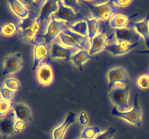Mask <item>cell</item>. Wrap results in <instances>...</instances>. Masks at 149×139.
I'll list each match as a JSON object with an SVG mask.
<instances>
[{
    "label": "cell",
    "instance_id": "6da1fadb",
    "mask_svg": "<svg viewBox=\"0 0 149 139\" xmlns=\"http://www.w3.org/2000/svg\"><path fill=\"white\" fill-rule=\"evenodd\" d=\"M109 96L115 107L121 111H130V105L129 104L130 87L129 85H116L110 91Z\"/></svg>",
    "mask_w": 149,
    "mask_h": 139
},
{
    "label": "cell",
    "instance_id": "7a4b0ae2",
    "mask_svg": "<svg viewBox=\"0 0 149 139\" xmlns=\"http://www.w3.org/2000/svg\"><path fill=\"white\" fill-rule=\"evenodd\" d=\"M138 96L136 95L134 100V105L132 109L130 111H121L116 107H113L111 110V114L116 117L122 118L130 124L134 125L137 127H140L142 125L143 111L141 106L139 105L138 99Z\"/></svg>",
    "mask_w": 149,
    "mask_h": 139
},
{
    "label": "cell",
    "instance_id": "3957f363",
    "mask_svg": "<svg viewBox=\"0 0 149 139\" xmlns=\"http://www.w3.org/2000/svg\"><path fill=\"white\" fill-rule=\"evenodd\" d=\"M66 23L63 21L58 20L52 15V19L47 27L46 33L42 36H36L33 39L32 43H45L46 45H49L55 38L59 36L61 31L65 30Z\"/></svg>",
    "mask_w": 149,
    "mask_h": 139
},
{
    "label": "cell",
    "instance_id": "277c9868",
    "mask_svg": "<svg viewBox=\"0 0 149 139\" xmlns=\"http://www.w3.org/2000/svg\"><path fill=\"white\" fill-rule=\"evenodd\" d=\"M84 3L88 6L93 17L97 20L108 21L116 14L115 13L117 10L113 1H108L98 5L91 4L87 1H84Z\"/></svg>",
    "mask_w": 149,
    "mask_h": 139
},
{
    "label": "cell",
    "instance_id": "5b68a950",
    "mask_svg": "<svg viewBox=\"0 0 149 139\" xmlns=\"http://www.w3.org/2000/svg\"><path fill=\"white\" fill-rule=\"evenodd\" d=\"M109 91L112 89L115 85H120L125 86L130 83V77L127 71L123 67H115L108 72Z\"/></svg>",
    "mask_w": 149,
    "mask_h": 139
},
{
    "label": "cell",
    "instance_id": "8992f818",
    "mask_svg": "<svg viewBox=\"0 0 149 139\" xmlns=\"http://www.w3.org/2000/svg\"><path fill=\"white\" fill-rule=\"evenodd\" d=\"M23 66H24V62L21 53L16 52V53L10 54L4 57L3 71L1 74L2 75H7L15 73Z\"/></svg>",
    "mask_w": 149,
    "mask_h": 139
},
{
    "label": "cell",
    "instance_id": "52a82bcc",
    "mask_svg": "<svg viewBox=\"0 0 149 139\" xmlns=\"http://www.w3.org/2000/svg\"><path fill=\"white\" fill-rule=\"evenodd\" d=\"M36 76L41 87L48 86L53 83V70L48 63H41L36 70Z\"/></svg>",
    "mask_w": 149,
    "mask_h": 139
},
{
    "label": "cell",
    "instance_id": "ba28073f",
    "mask_svg": "<svg viewBox=\"0 0 149 139\" xmlns=\"http://www.w3.org/2000/svg\"><path fill=\"white\" fill-rule=\"evenodd\" d=\"M115 38L114 34H111L109 37L106 36V32L103 30L100 33H97V35L91 40V46L89 50V54L90 56L96 54L106 49L108 46V42Z\"/></svg>",
    "mask_w": 149,
    "mask_h": 139
},
{
    "label": "cell",
    "instance_id": "9c48e42d",
    "mask_svg": "<svg viewBox=\"0 0 149 139\" xmlns=\"http://www.w3.org/2000/svg\"><path fill=\"white\" fill-rule=\"evenodd\" d=\"M78 49H74V48L65 47V46H61L57 42H53L51 46L50 49V59H65V60H71V56L77 53Z\"/></svg>",
    "mask_w": 149,
    "mask_h": 139
},
{
    "label": "cell",
    "instance_id": "30bf717a",
    "mask_svg": "<svg viewBox=\"0 0 149 139\" xmlns=\"http://www.w3.org/2000/svg\"><path fill=\"white\" fill-rule=\"evenodd\" d=\"M15 121L16 118L13 110L0 119V134L4 138H7L16 133L14 128Z\"/></svg>",
    "mask_w": 149,
    "mask_h": 139
},
{
    "label": "cell",
    "instance_id": "8fae6325",
    "mask_svg": "<svg viewBox=\"0 0 149 139\" xmlns=\"http://www.w3.org/2000/svg\"><path fill=\"white\" fill-rule=\"evenodd\" d=\"M113 34L115 36L116 42H127V43H137L139 41L140 35L136 32V30L131 28H121L114 29Z\"/></svg>",
    "mask_w": 149,
    "mask_h": 139
},
{
    "label": "cell",
    "instance_id": "7c38bea8",
    "mask_svg": "<svg viewBox=\"0 0 149 139\" xmlns=\"http://www.w3.org/2000/svg\"><path fill=\"white\" fill-rule=\"evenodd\" d=\"M58 10L52 14L56 20L71 23L76 20V13L71 7H67L63 3V1H58Z\"/></svg>",
    "mask_w": 149,
    "mask_h": 139
},
{
    "label": "cell",
    "instance_id": "4fadbf2b",
    "mask_svg": "<svg viewBox=\"0 0 149 139\" xmlns=\"http://www.w3.org/2000/svg\"><path fill=\"white\" fill-rule=\"evenodd\" d=\"M58 10V1H53V0H49L46 1L44 3L43 6L40 10L39 15L36 17V21L37 23L42 24L45 20H47V19L51 15L56 12Z\"/></svg>",
    "mask_w": 149,
    "mask_h": 139
},
{
    "label": "cell",
    "instance_id": "5bb4252c",
    "mask_svg": "<svg viewBox=\"0 0 149 139\" xmlns=\"http://www.w3.org/2000/svg\"><path fill=\"white\" fill-rule=\"evenodd\" d=\"M76 116V113L72 111L68 113L64 121L53 130L52 133V139H63L68 128L75 122Z\"/></svg>",
    "mask_w": 149,
    "mask_h": 139
},
{
    "label": "cell",
    "instance_id": "9a60e30c",
    "mask_svg": "<svg viewBox=\"0 0 149 139\" xmlns=\"http://www.w3.org/2000/svg\"><path fill=\"white\" fill-rule=\"evenodd\" d=\"M138 45V42L132 43V44L127 43V42H120V43L116 42V43L108 44V46H106L105 49L114 56H120V55H123L128 53L130 51L136 47Z\"/></svg>",
    "mask_w": 149,
    "mask_h": 139
},
{
    "label": "cell",
    "instance_id": "2e32d148",
    "mask_svg": "<svg viewBox=\"0 0 149 139\" xmlns=\"http://www.w3.org/2000/svg\"><path fill=\"white\" fill-rule=\"evenodd\" d=\"M16 120H21L24 122H30L32 120V112L30 107L22 102L16 103L13 107Z\"/></svg>",
    "mask_w": 149,
    "mask_h": 139
},
{
    "label": "cell",
    "instance_id": "e0dca14e",
    "mask_svg": "<svg viewBox=\"0 0 149 139\" xmlns=\"http://www.w3.org/2000/svg\"><path fill=\"white\" fill-rule=\"evenodd\" d=\"M49 54V49L47 45L45 43H36L33 48V64L32 66V71L36 70L40 62L43 60Z\"/></svg>",
    "mask_w": 149,
    "mask_h": 139
},
{
    "label": "cell",
    "instance_id": "ac0fdd59",
    "mask_svg": "<svg viewBox=\"0 0 149 139\" xmlns=\"http://www.w3.org/2000/svg\"><path fill=\"white\" fill-rule=\"evenodd\" d=\"M135 30L140 36H143L146 43L147 47L149 49V12L145 19L141 21L135 22L133 23Z\"/></svg>",
    "mask_w": 149,
    "mask_h": 139
},
{
    "label": "cell",
    "instance_id": "d6986e66",
    "mask_svg": "<svg viewBox=\"0 0 149 139\" xmlns=\"http://www.w3.org/2000/svg\"><path fill=\"white\" fill-rule=\"evenodd\" d=\"M138 15V14H131L130 16L125 15L122 14H116L111 17L110 20L109 24L110 26L113 29H121L125 28L127 25L128 23L132 17Z\"/></svg>",
    "mask_w": 149,
    "mask_h": 139
},
{
    "label": "cell",
    "instance_id": "ffe728a7",
    "mask_svg": "<svg viewBox=\"0 0 149 139\" xmlns=\"http://www.w3.org/2000/svg\"><path fill=\"white\" fill-rule=\"evenodd\" d=\"M62 32H63L65 34L71 36L79 45L82 50H90V46H91V41L89 39L88 36H82L78 33H75V32L72 31L71 30H69V29H65Z\"/></svg>",
    "mask_w": 149,
    "mask_h": 139
},
{
    "label": "cell",
    "instance_id": "44dd1931",
    "mask_svg": "<svg viewBox=\"0 0 149 139\" xmlns=\"http://www.w3.org/2000/svg\"><path fill=\"white\" fill-rule=\"evenodd\" d=\"M8 4L13 12L21 20H24L29 16V11L21 1L12 0L8 1Z\"/></svg>",
    "mask_w": 149,
    "mask_h": 139
},
{
    "label": "cell",
    "instance_id": "7402d4cb",
    "mask_svg": "<svg viewBox=\"0 0 149 139\" xmlns=\"http://www.w3.org/2000/svg\"><path fill=\"white\" fill-rule=\"evenodd\" d=\"M90 58H91V56L89 54V51L79 50L71 56V60L72 61L74 65L77 68H79V70H81L84 62Z\"/></svg>",
    "mask_w": 149,
    "mask_h": 139
},
{
    "label": "cell",
    "instance_id": "603a6c76",
    "mask_svg": "<svg viewBox=\"0 0 149 139\" xmlns=\"http://www.w3.org/2000/svg\"><path fill=\"white\" fill-rule=\"evenodd\" d=\"M85 22L87 25V36L91 41L92 39L97 35L99 28V22L95 19L86 18Z\"/></svg>",
    "mask_w": 149,
    "mask_h": 139
},
{
    "label": "cell",
    "instance_id": "cb8c5ba5",
    "mask_svg": "<svg viewBox=\"0 0 149 139\" xmlns=\"http://www.w3.org/2000/svg\"><path fill=\"white\" fill-rule=\"evenodd\" d=\"M101 133V130L98 127H91L88 126L83 129L81 133L80 138L83 139H95L97 135Z\"/></svg>",
    "mask_w": 149,
    "mask_h": 139
},
{
    "label": "cell",
    "instance_id": "d4e9b609",
    "mask_svg": "<svg viewBox=\"0 0 149 139\" xmlns=\"http://www.w3.org/2000/svg\"><path fill=\"white\" fill-rule=\"evenodd\" d=\"M17 26L13 23H6L0 27V33L6 37L14 36L17 31Z\"/></svg>",
    "mask_w": 149,
    "mask_h": 139
},
{
    "label": "cell",
    "instance_id": "484cf974",
    "mask_svg": "<svg viewBox=\"0 0 149 139\" xmlns=\"http://www.w3.org/2000/svg\"><path fill=\"white\" fill-rule=\"evenodd\" d=\"M58 38L61 40V43L65 46H68L70 48H74V49H77L78 50H82L81 49V47L79 46V45L71 37V36H68V35L65 34L63 32H61V33L58 36Z\"/></svg>",
    "mask_w": 149,
    "mask_h": 139
},
{
    "label": "cell",
    "instance_id": "4316f807",
    "mask_svg": "<svg viewBox=\"0 0 149 139\" xmlns=\"http://www.w3.org/2000/svg\"><path fill=\"white\" fill-rule=\"evenodd\" d=\"M69 27L72 31L82 36H87V25L85 20L78 22L74 25H70Z\"/></svg>",
    "mask_w": 149,
    "mask_h": 139
},
{
    "label": "cell",
    "instance_id": "83f0119b",
    "mask_svg": "<svg viewBox=\"0 0 149 139\" xmlns=\"http://www.w3.org/2000/svg\"><path fill=\"white\" fill-rule=\"evenodd\" d=\"M135 83L140 89L144 91L149 89V74L144 73L140 75L137 78Z\"/></svg>",
    "mask_w": 149,
    "mask_h": 139
},
{
    "label": "cell",
    "instance_id": "f1b7e54d",
    "mask_svg": "<svg viewBox=\"0 0 149 139\" xmlns=\"http://www.w3.org/2000/svg\"><path fill=\"white\" fill-rule=\"evenodd\" d=\"M4 84V87L13 91H19L20 89V87H21L20 83L16 78H9L6 79Z\"/></svg>",
    "mask_w": 149,
    "mask_h": 139
},
{
    "label": "cell",
    "instance_id": "f546056e",
    "mask_svg": "<svg viewBox=\"0 0 149 139\" xmlns=\"http://www.w3.org/2000/svg\"><path fill=\"white\" fill-rule=\"evenodd\" d=\"M14 104V103L11 101L0 99V116L4 117V115L8 114L13 109Z\"/></svg>",
    "mask_w": 149,
    "mask_h": 139
},
{
    "label": "cell",
    "instance_id": "4dcf8cb0",
    "mask_svg": "<svg viewBox=\"0 0 149 139\" xmlns=\"http://www.w3.org/2000/svg\"><path fill=\"white\" fill-rule=\"evenodd\" d=\"M116 129L113 127H110L103 133L97 135L95 139H113L116 134Z\"/></svg>",
    "mask_w": 149,
    "mask_h": 139
},
{
    "label": "cell",
    "instance_id": "1f68e13d",
    "mask_svg": "<svg viewBox=\"0 0 149 139\" xmlns=\"http://www.w3.org/2000/svg\"><path fill=\"white\" fill-rule=\"evenodd\" d=\"M0 96H1V99L10 101L14 97L15 91H12L6 87H2L0 89Z\"/></svg>",
    "mask_w": 149,
    "mask_h": 139
},
{
    "label": "cell",
    "instance_id": "d6a6232c",
    "mask_svg": "<svg viewBox=\"0 0 149 139\" xmlns=\"http://www.w3.org/2000/svg\"><path fill=\"white\" fill-rule=\"evenodd\" d=\"M26 123L24 122L23 121L21 120H16L15 122V131L17 132V133H20V132H23V130L26 129Z\"/></svg>",
    "mask_w": 149,
    "mask_h": 139
},
{
    "label": "cell",
    "instance_id": "836d02e7",
    "mask_svg": "<svg viewBox=\"0 0 149 139\" xmlns=\"http://www.w3.org/2000/svg\"><path fill=\"white\" fill-rule=\"evenodd\" d=\"M78 120L81 125H87L89 122V117L87 113L86 112V111H81V112L79 114Z\"/></svg>",
    "mask_w": 149,
    "mask_h": 139
},
{
    "label": "cell",
    "instance_id": "e575fe53",
    "mask_svg": "<svg viewBox=\"0 0 149 139\" xmlns=\"http://www.w3.org/2000/svg\"><path fill=\"white\" fill-rule=\"evenodd\" d=\"M113 4L118 7H126L129 6L132 1L131 0H113Z\"/></svg>",
    "mask_w": 149,
    "mask_h": 139
},
{
    "label": "cell",
    "instance_id": "d590c367",
    "mask_svg": "<svg viewBox=\"0 0 149 139\" xmlns=\"http://www.w3.org/2000/svg\"><path fill=\"white\" fill-rule=\"evenodd\" d=\"M140 54H149V49L148 50H143V51H139Z\"/></svg>",
    "mask_w": 149,
    "mask_h": 139
},
{
    "label": "cell",
    "instance_id": "8d00e7d4",
    "mask_svg": "<svg viewBox=\"0 0 149 139\" xmlns=\"http://www.w3.org/2000/svg\"><path fill=\"white\" fill-rule=\"evenodd\" d=\"M79 139H83V138H79Z\"/></svg>",
    "mask_w": 149,
    "mask_h": 139
}]
</instances>
